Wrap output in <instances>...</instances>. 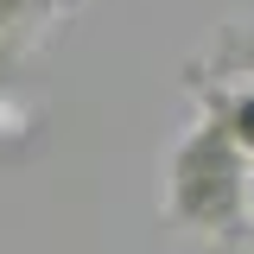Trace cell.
Instances as JSON below:
<instances>
[{"label":"cell","instance_id":"obj_1","mask_svg":"<svg viewBox=\"0 0 254 254\" xmlns=\"http://www.w3.org/2000/svg\"><path fill=\"white\" fill-rule=\"evenodd\" d=\"M248 159L222 133L210 115L178 133V146L165 153V178H159V210L172 229L203 235V242H235L248 222Z\"/></svg>","mask_w":254,"mask_h":254},{"label":"cell","instance_id":"obj_2","mask_svg":"<svg viewBox=\"0 0 254 254\" xmlns=\"http://www.w3.org/2000/svg\"><path fill=\"white\" fill-rule=\"evenodd\" d=\"M190 95H197V108L210 115V121L242 146V159L254 165V83H203V76H190L185 70Z\"/></svg>","mask_w":254,"mask_h":254},{"label":"cell","instance_id":"obj_3","mask_svg":"<svg viewBox=\"0 0 254 254\" xmlns=\"http://www.w3.org/2000/svg\"><path fill=\"white\" fill-rule=\"evenodd\" d=\"M190 76H203V83H254V13H242V19H229V26L216 32V45H210V58L190 64Z\"/></svg>","mask_w":254,"mask_h":254},{"label":"cell","instance_id":"obj_4","mask_svg":"<svg viewBox=\"0 0 254 254\" xmlns=\"http://www.w3.org/2000/svg\"><path fill=\"white\" fill-rule=\"evenodd\" d=\"M58 13H64L58 0H0V70L19 58V51H32L38 32L51 26Z\"/></svg>","mask_w":254,"mask_h":254},{"label":"cell","instance_id":"obj_5","mask_svg":"<svg viewBox=\"0 0 254 254\" xmlns=\"http://www.w3.org/2000/svg\"><path fill=\"white\" fill-rule=\"evenodd\" d=\"M248 216H254V172H248Z\"/></svg>","mask_w":254,"mask_h":254},{"label":"cell","instance_id":"obj_6","mask_svg":"<svg viewBox=\"0 0 254 254\" xmlns=\"http://www.w3.org/2000/svg\"><path fill=\"white\" fill-rule=\"evenodd\" d=\"M58 6H64V13H76V6H83V0H58Z\"/></svg>","mask_w":254,"mask_h":254}]
</instances>
